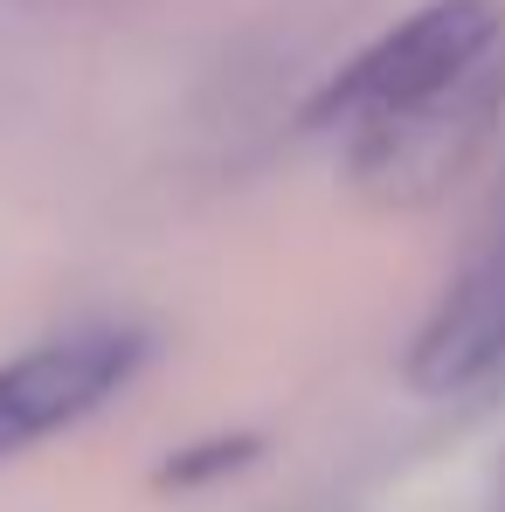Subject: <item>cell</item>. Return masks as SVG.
<instances>
[{
  "label": "cell",
  "instance_id": "5b68a950",
  "mask_svg": "<svg viewBox=\"0 0 505 512\" xmlns=\"http://www.w3.org/2000/svg\"><path fill=\"white\" fill-rule=\"evenodd\" d=\"M256 457V436H208V443H187V450H173L167 471H160V485H208V478H229V471H243Z\"/></svg>",
  "mask_w": 505,
  "mask_h": 512
},
{
  "label": "cell",
  "instance_id": "7a4b0ae2",
  "mask_svg": "<svg viewBox=\"0 0 505 512\" xmlns=\"http://www.w3.org/2000/svg\"><path fill=\"white\" fill-rule=\"evenodd\" d=\"M505 111V56L471 70L457 90L429 97L402 118H381L367 132H346V173L374 208H422L471 167Z\"/></svg>",
  "mask_w": 505,
  "mask_h": 512
},
{
  "label": "cell",
  "instance_id": "3957f363",
  "mask_svg": "<svg viewBox=\"0 0 505 512\" xmlns=\"http://www.w3.org/2000/svg\"><path fill=\"white\" fill-rule=\"evenodd\" d=\"M146 367V340L125 326H84L28 346L0 367V464L97 416Z\"/></svg>",
  "mask_w": 505,
  "mask_h": 512
},
{
  "label": "cell",
  "instance_id": "6da1fadb",
  "mask_svg": "<svg viewBox=\"0 0 505 512\" xmlns=\"http://www.w3.org/2000/svg\"><path fill=\"white\" fill-rule=\"evenodd\" d=\"M505 56V7L499 0H429L388 35H374L333 84L305 104L312 132H367L381 118H402L429 97L457 90L471 70Z\"/></svg>",
  "mask_w": 505,
  "mask_h": 512
},
{
  "label": "cell",
  "instance_id": "277c9868",
  "mask_svg": "<svg viewBox=\"0 0 505 512\" xmlns=\"http://www.w3.org/2000/svg\"><path fill=\"white\" fill-rule=\"evenodd\" d=\"M505 367V250L457 270V284L429 305L409 346L416 395H464Z\"/></svg>",
  "mask_w": 505,
  "mask_h": 512
}]
</instances>
